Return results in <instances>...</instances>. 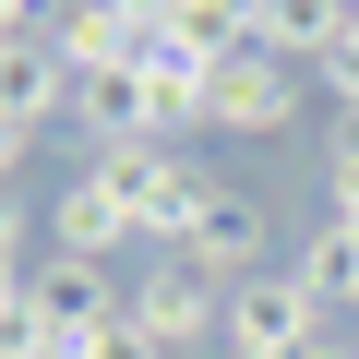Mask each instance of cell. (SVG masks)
Masks as SVG:
<instances>
[{
	"label": "cell",
	"instance_id": "cell-21",
	"mask_svg": "<svg viewBox=\"0 0 359 359\" xmlns=\"http://www.w3.org/2000/svg\"><path fill=\"white\" fill-rule=\"evenodd\" d=\"M36 13H72V0H36Z\"/></svg>",
	"mask_w": 359,
	"mask_h": 359
},
{
	"label": "cell",
	"instance_id": "cell-10",
	"mask_svg": "<svg viewBox=\"0 0 359 359\" xmlns=\"http://www.w3.org/2000/svg\"><path fill=\"white\" fill-rule=\"evenodd\" d=\"M287 287H299L323 323H335V311H359V228H347V216H323V228L287 252Z\"/></svg>",
	"mask_w": 359,
	"mask_h": 359
},
{
	"label": "cell",
	"instance_id": "cell-3",
	"mask_svg": "<svg viewBox=\"0 0 359 359\" xmlns=\"http://www.w3.org/2000/svg\"><path fill=\"white\" fill-rule=\"evenodd\" d=\"M25 311H36L60 347H84V335H108V323L132 311V287H120L108 264H72V252H48V264H25Z\"/></svg>",
	"mask_w": 359,
	"mask_h": 359
},
{
	"label": "cell",
	"instance_id": "cell-13",
	"mask_svg": "<svg viewBox=\"0 0 359 359\" xmlns=\"http://www.w3.org/2000/svg\"><path fill=\"white\" fill-rule=\"evenodd\" d=\"M323 192H335V204L359 192V108H335V144H323Z\"/></svg>",
	"mask_w": 359,
	"mask_h": 359
},
{
	"label": "cell",
	"instance_id": "cell-11",
	"mask_svg": "<svg viewBox=\"0 0 359 359\" xmlns=\"http://www.w3.org/2000/svg\"><path fill=\"white\" fill-rule=\"evenodd\" d=\"M132 36H144L132 0H72V13H48V48H60L72 72H120V60H132Z\"/></svg>",
	"mask_w": 359,
	"mask_h": 359
},
{
	"label": "cell",
	"instance_id": "cell-7",
	"mask_svg": "<svg viewBox=\"0 0 359 359\" xmlns=\"http://www.w3.org/2000/svg\"><path fill=\"white\" fill-rule=\"evenodd\" d=\"M48 120H72V60L48 48V36H25V48H0V132H48Z\"/></svg>",
	"mask_w": 359,
	"mask_h": 359
},
{
	"label": "cell",
	"instance_id": "cell-12",
	"mask_svg": "<svg viewBox=\"0 0 359 359\" xmlns=\"http://www.w3.org/2000/svg\"><path fill=\"white\" fill-rule=\"evenodd\" d=\"M264 48L299 72V60H335L347 48V0H264Z\"/></svg>",
	"mask_w": 359,
	"mask_h": 359
},
{
	"label": "cell",
	"instance_id": "cell-16",
	"mask_svg": "<svg viewBox=\"0 0 359 359\" xmlns=\"http://www.w3.org/2000/svg\"><path fill=\"white\" fill-rule=\"evenodd\" d=\"M25 36H48V13L36 0H0V48H25Z\"/></svg>",
	"mask_w": 359,
	"mask_h": 359
},
{
	"label": "cell",
	"instance_id": "cell-17",
	"mask_svg": "<svg viewBox=\"0 0 359 359\" xmlns=\"http://www.w3.org/2000/svg\"><path fill=\"white\" fill-rule=\"evenodd\" d=\"M13 168H25V132H0V192H13Z\"/></svg>",
	"mask_w": 359,
	"mask_h": 359
},
{
	"label": "cell",
	"instance_id": "cell-14",
	"mask_svg": "<svg viewBox=\"0 0 359 359\" xmlns=\"http://www.w3.org/2000/svg\"><path fill=\"white\" fill-rule=\"evenodd\" d=\"M72 359H168V347H156V335H144V323H132V311H120V323H108V335H84V347H72Z\"/></svg>",
	"mask_w": 359,
	"mask_h": 359
},
{
	"label": "cell",
	"instance_id": "cell-8",
	"mask_svg": "<svg viewBox=\"0 0 359 359\" xmlns=\"http://www.w3.org/2000/svg\"><path fill=\"white\" fill-rule=\"evenodd\" d=\"M120 240H132V216H120V192H108L96 168H72L60 192H48V252H72V264H108Z\"/></svg>",
	"mask_w": 359,
	"mask_h": 359
},
{
	"label": "cell",
	"instance_id": "cell-19",
	"mask_svg": "<svg viewBox=\"0 0 359 359\" xmlns=\"http://www.w3.org/2000/svg\"><path fill=\"white\" fill-rule=\"evenodd\" d=\"M311 359H359V335H323V347H311Z\"/></svg>",
	"mask_w": 359,
	"mask_h": 359
},
{
	"label": "cell",
	"instance_id": "cell-15",
	"mask_svg": "<svg viewBox=\"0 0 359 359\" xmlns=\"http://www.w3.org/2000/svg\"><path fill=\"white\" fill-rule=\"evenodd\" d=\"M25 240H36V204L0 192V276H25Z\"/></svg>",
	"mask_w": 359,
	"mask_h": 359
},
{
	"label": "cell",
	"instance_id": "cell-20",
	"mask_svg": "<svg viewBox=\"0 0 359 359\" xmlns=\"http://www.w3.org/2000/svg\"><path fill=\"white\" fill-rule=\"evenodd\" d=\"M335 216H347V228H359V192H347V204H335Z\"/></svg>",
	"mask_w": 359,
	"mask_h": 359
},
{
	"label": "cell",
	"instance_id": "cell-18",
	"mask_svg": "<svg viewBox=\"0 0 359 359\" xmlns=\"http://www.w3.org/2000/svg\"><path fill=\"white\" fill-rule=\"evenodd\" d=\"M13 311H25V276H0V323H13Z\"/></svg>",
	"mask_w": 359,
	"mask_h": 359
},
{
	"label": "cell",
	"instance_id": "cell-2",
	"mask_svg": "<svg viewBox=\"0 0 359 359\" xmlns=\"http://www.w3.org/2000/svg\"><path fill=\"white\" fill-rule=\"evenodd\" d=\"M323 335H335V323L287 287V264H276V276H240V287H228V323H216L228 359H311Z\"/></svg>",
	"mask_w": 359,
	"mask_h": 359
},
{
	"label": "cell",
	"instance_id": "cell-5",
	"mask_svg": "<svg viewBox=\"0 0 359 359\" xmlns=\"http://www.w3.org/2000/svg\"><path fill=\"white\" fill-rule=\"evenodd\" d=\"M264 192H240V180H216V192H204V216L192 228H180V264H192V276H216V287H240V276H264Z\"/></svg>",
	"mask_w": 359,
	"mask_h": 359
},
{
	"label": "cell",
	"instance_id": "cell-1",
	"mask_svg": "<svg viewBox=\"0 0 359 359\" xmlns=\"http://www.w3.org/2000/svg\"><path fill=\"white\" fill-rule=\"evenodd\" d=\"M84 168L108 180V192H120L132 240H156V252H180V228H192V216H204V192H216V180H204L192 156H180L168 132H144V144H96Z\"/></svg>",
	"mask_w": 359,
	"mask_h": 359
},
{
	"label": "cell",
	"instance_id": "cell-4",
	"mask_svg": "<svg viewBox=\"0 0 359 359\" xmlns=\"http://www.w3.org/2000/svg\"><path fill=\"white\" fill-rule=\"evenodd\" d=\"M132 323H144V335L180 359V347H204V335L228 323V287H216V276H192L180 252H156V264L132 276Z\"/></svg>",
	"mask_w": 359,
	"mask_h": 359
},
{
	"label": "cell",
	"instance_id": "cell-6",
	"mask_svg": "<svg viewBox=\"0 0 359 359\" xmlns=\"http://www.w3.org/2000/svg\"><path fill=\"white\" fill-rule=\"evenodd\" d=\"M287 120H299V72L276 48H240L204 72V132H287Z\"/></svg>",
	"mask_w": 359,
	"mask_h": 359
},
{
	"label": "cell",
	"instance_id": "cell-9",
	"mask_svg": "<svg viewBox=\"0 0 359 359\" xmlns=\"http://www.w3.org/2000/svg\"><path fill=\"white\" fill-rule=\"evenodd\" d=\"M72 132H84V156L96 144H144L156 132V84L120 60V72H72Z\"/></svg>",
	"mask_w": 359,
	"mask_h": 359
}]
</instances>
